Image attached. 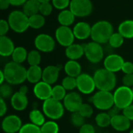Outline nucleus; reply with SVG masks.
<instances>
[{"label":"nucleus","instance_id":"56","mask_svg":"<svg viewBox=\"0 0 133 133\" xmlns=\"http://www.w3.org/2000/svg\"><path fill=\"white\" fill-rule=\"evenodd\" d=\"M132 95H133V88H132Z\"/></svg>","mask_w":133,"mask_h":133},{"label":"nucleus","instance_id":"4","mask_svg":"<svg viewBox=\"0 0 133 133\" xmlns=\"http://www.w3.org/2000/svg\"><path fill=\"white\" fill-rule=\"evenodd\" d=\"M65 110L63 103L53 98H50L44 101L42 105V111L44 114L52 121L62 118L64 115Z\"/></svg>","mask_w":133,"mask_h":133},{"label":"nucleus","instance_id":"25","mask_svg":"<svg viewBox=\"0 0 133 133\" xmlns=\"http://www.w3.org/2000/svg\"><path fill=\"white\" fill-rule=\"evenodd\" d=\"M41 2L38 0H27L23 5V12L28 16L37 14L40 10Z\"/></svg>","mask_w":133,"mask_h":133},{"label":"nucleus","instance_id":"22","mask_svg":"<svg viewBox=\"0 0 133 133\" xmlns=\"http://www.w3.org/2000/svg\"><path fill=\"white\" fill-rule=\"evenodd\" d=\"M16 47L11 38L5 36H1L0 38V55L3 57H8L12 56Z\"/></svg>","mask_w":133,"mask_h":133},{"label":"nucleus","instance_id":"11","mask_svg":"<svg viewBox=\"0 0 133 133\" xmlns=\"http://www.w3.org/2000/svg\"><path fill=\"white\" fill-rule=\"evenodd\" d=\"M34 46L39 52L51 53L55 48V41L48 34H40L34 39Z\"/></svg>","mask_w":133,"mask_h":133},{"label":"nucleus","instance_id":"49","mask_svg":"<svg viewBox=\"0 0 133 133\" xmlns=\"http://www.w3.org/2000/svg\"><path fill=\"white\" fill-rule=\"evenodd\" d=\"M119 111H120V110H119L117 107L114 106L113 107H111L110 110L108 111V114L110 115L111 118H113V117H115V116L119 114Z\"/></svg>","mask_w":133,"mask_h":133},{"label":"nucleus","instance_id":"19","mask_svg":"<svg viewBox=\"0 0 133 133\" xmlns=\"http://www.w3.org/2000/svg\"><path fill=\"white\" fill-rule=\"evenodd\" d=\"M111 126L118 132H125L130 129L131 121L129 120L123 114H119L111 118Z\"/></svg>","mask_w":133,"mask_h":133},{"label":"nucleus","instance_id":"9","mask_svg":"<svg viewBox=\"0 0 133 133\" xmlns=\"http://www.w3.org/2000/svg\"><path fill=\"white\" fill-rule=\"evenodd\" d=\"M69 9L77 17L89 16L93 10V5L90 0H71Z\"/></svg>","mask_w":133,"mask_h":133},{"label":"nucleus","instance_id":"37","mask_svg":"<svg viewBox=\"0 0 133 133\" xmlns=\"http://www.w3.org/2000/svg\"><path fill=\"white\" fill-rule=\"evenodd\" d=\"M10 85H9L8 83H4V84H2L0 85V96H1V98H2L4 100H6V99L11 98L12 96V95L14 93H13L12 89V87Z\"/></svg>","mask_w":133,"mask_h":133},{"label":"nucleus","instance_id":"50","mask_svg":"<svg viewBox=\"0 0 133 133\" xmlns=\"http://www.w3.org/2000/svg\"><path fill=\"white\" fill-rule=\"evenodd\" d=\"M10 4L12 5H15V6H19V5H23L27 0H9Z\"/></svg>","mask_w":133,"mask_h":133},{"label":"nucleus","instance_id":"29","mask_svg":"<svg viewBox=\"0 0 133 133\" xmlns=\"http://www.w3.org/2000/svg\"><path fill=\"white\" fill-rule=\"evenodd\" d=\"M27 55L28 53L26 49L23 46H18L16 47L13 53L12 54V61L22 64L23 62H25L27 60Z\"/></svg>","mask_w":133,"mask_h":133},{"label":"nucleus","instance_id":"32","mask_svg":"<svg viewBox=\"0 0 133 133\" xmlns=\"http://www.w3.org/2000/svg\"><path fill=\"white\" fill-rule=\"evenodd\" d=\"M27 63L30 66H39L41 62V55L37 49L31 50L27 55Z\"/></svg>","mask_w":133,"mask_h":133},{"label":"nucleus","instance_id":"24","mask_svg":"<svg viewBox=\"0 0 133 133\" xmlns=\"http://www.w3.org/2000/svg\"><path fill=\"white\" fill-rule=\"evenodd\" d=\"M64 71L67 76L76 78L82 74V67L76 60H68L64 65Z\"/></svg>","mask_w":133,"mask_h":133},{"label":"nucleus","instance_id":"5","mask_svg":"<svg viewBox=\"0 0 133 133\" xmlns=\"http://www.w3.org/2000/svg\"><path fill=\"white\" fill-rule=\"evenodd\" d=\"M8 23L10 28L16 33H23L30 27L29 17L19 10H14L9 13Z\"/></svg>","mask_w":133,"mask_h":133},{"label":"nucleus","instance_id":"12","mask_svg":"<svg viewBox=\"0 0 133 133\" xmlns=\"http://www.w3.org/2000/svg\"><path fill=\"white\" fill-rule=\"evenodd\" d=\"M55 38L60 45L67 48L74 43L76 38L71 28L65 26H60L55 31Z\"/></svg>","mask_w":133,"mask_h":133},{"label":"nucleus","instance_id":"15","mask_svg":"<svg viewBox=\"0 0 133 133\" xmlns=\"http://www.w3.org/2000/svg\"><path fill=\"white\" fill-rule=\"evenodd\" d=\"M124 63L125 60L122 56L115 53L110 54L104 60V68L115 74L122 71Z\"/></svg>","mask_w":133,"mask_h":133},{"label":"nucleus","instance_id":"38","mask_svg":"<svg viewBox=\"0 0 133 133\" xmlns=\"http://www.w3.org/2000/svg\"><path fill=\"white\" fill-rule=\"evenodd\" d=\"M70 121L72 125L76 128H81L85 124V118L79 113H72L70 117Z\"/></svg>","mask_w":133,"mask_h":133},{"label":"nucleus","instance_id":"23","mask_svg":"<svg viewBox=\"0 0 133 133\" xmlns=\"http://www.w3.org/2000/svg\"><path fill=\"white\" fill-rule=\"evenodd\" d=\"M43 70L40 66H30L26 70V80L31 83L36 85L42 81Z\"/></svg>","mask_w":133,"mask_h":133},{"label":"nucleus","instance_id":"36","mask_svg":"<svg viewBox=\"0 0 133 133\" xmlns=\"http://www.w3.org/2000/svg\"><path fill=\"white\" fill-rule=\"evenodd\" d=\"M62 85L65 88L66 91L73 92L75 89L77 88L76 78L70 76H65L62 82Z\"/></svg>","mask_w":133,"mask_h":133},{"label":"nucleus","instance_id":"51","mask_svg":"<svg viewBox=\"0 0 133 133\" xmlns=\"http://www.w3.org/2000/svg\"><path fill=\"white\" fill-rule=\"evenodd\" d=\"M10 5L11 4L9 0H0V8L2 10L8 9Z\"/></svg>","mask_w":133,"mask_h":133},{"label":"nucleus","instance_id":"17","mask_svg":"<svg viewBox=\"0 0 133 133\" xmlns=\"http://www.w3.org/2000/svg\"><path fill=\"white\" fill-rule=\"evenodd\" d=\"M60 70H61L60 67L56 65L47 66L43 70L42 81L51 85L55 84L58 79Z\"/></svg>","mask_w":133,"mask_h":133},{"label":"nucleus","instance_id":"47","mask_svg":"<svg viewBox=\"0 0 133 133\" xmlns=\"http://www.w3.org/2000/svg\"><path fill=\"white\" fill-rule=\"evenodd\" d=\"M122 114L131 122H133V104L129 106L122 111Z\"/></svg>","mask_w":133,"mask_h":133},{"label":"nucleus","instance_id":"16","mask_svg":"<svg viewBox=\"0 0 133 133\" xmlns=\"http://www.w3.org/2000/svg\"><path fill=\"white\" fill-rule=\"evenodd\" d=\"M51 92H52V87L51 85L41 81L34 87V94L40 100L45 101L50 98H51Z\"/></svg>","mask_w":133,"mask_h":133},{"label":"nucleus","instance_id":"54","mask_svg":"<svg viewBox=\"0 0 133 133\" xmlns=\"http://www.w3.org/2000/svg\"><path fill=\"white\" fill-rule=\"evenodd\" d=\"M41 3H42V2H50L51 0H38Z\"/></svg>","mask_w":133,"mask_h":133},{"label":"nucleus","instance_id":"27","mask_svg":"<svg viewBox=\"0 0 133 133\" xmlns=\"http://www.w3.org/2000/svg\"><path fill=\"white\" fill-rule=\"evenodd\" d=\"M118 33H120L124 38H133V20H127L122 22L118 26Z\"/></svg>","mask_w":133,"mask_h":133},{"label":"nucleus","instance_id":"40","mask_svg":"<svg viewBox=\"0 0 133 133\" xmlns=\"http://www.w3.org/2000/svg\"><path fill=\"white\" fill-rule=\"evenodd\" d=\"M18 133H41V130L39 126H37L32 123H26L22 126Z\"/></svg>","mask_w":133,"mask_h":133},{"label":"nucleus","instance_id":"52","mask_svg":"<svg viewBox=\"0 0 133 133\" xmlns=\"http://www.w3.org/2000/svg\"><path fill=\"white\" fill-rule=\"evenodd\" d=\"M19 92H20L23 93V94L26 95L27 92H28V88H27V86H26V85H22V86L19 88Z\"/></svg>","mask_w":133,"mask_h":133},{"label":"nucleus","instance_id":"28","mask_svg":"<svg viewBox=\"0 0 133 133\" xmlns=\"http://www.w3.org/2000/svg\"><path fill=\"white\" fill-rule=\"evenodd\" d=\"M29 119L30 123L41 127L45 122V115L43 112L39 111L38 109H33L29 114Z\"/></svg>","mask_w":133,"mask_h":133},{"label":"nucleus","instance_id":"41","mask_svg":"<svg viewBox=\"0 0 133 133\" xmlns=\"http://www.w3.org/2000/svg\"><path fill=\"white\" fill-rule=\"evenodd\" d=\"M51 12H52V5L50 3V2L41 3L40 10H39L40 14H41L44 16H49L51 13Z\"/></svg>","mask_w":133,"mask_h":133},{"label":"nucleus","instance_id":"55","mask_svg":"<svg viewBox=\"0 0 133 133\" xmlns=\"http://www.w3.org/2000/svg\"><path fill=\"white\" fill-rule=\"evenodd\" d=\"M129 133H133V129H132V130H131V131L129 132Z\"/></svg>","mask_w":133,"mask_h":133},{"label":"nucleus","instance_id":"30","mask_svg":"<svg viewBox=\"0 0 133 133\" xmlns=\"http://www.w3.org/2000/svg\"><path fill=\"white\" fill-rule=\"evenodd\" d=\"M111 118L108 112H101L96 115L95 122L100 128H107L111 125Z\"/></svg>","mask_w":133,"mask_h":133},{"label":"nucleus","instance_id":"34","mask_svg":"<svg viewBox=\"0 0 133 133\" xmlns=\"http://www.w3.org/2000/svg\"><path fill=\"white\" fill-rule=\"evenodd\" d=\"M41 133H58L59 126L55 121H48L41 127Z\"/></svg>","mask_w":133,"mask_h":133},{"label":"nucleus","instance_id":"26","mask_svg":"<svg viewBox=\"0 0 133 133\" xmlns=\"http://www.w3.org/2000/svg\"><path fill=\"white\" fill-rule=\"evenodd\" d=\"M75 17V15L71 12L70 9H64L58 15V20L61 26L69 27L74 23Z\"/></svg>","mask_w":133,"mask_h":133},{"label":"nucleus","instance_id":"53","mask_svg":"<svg viewBox=\"0 0 133 133\" xmlns=\"http://www.w3.org/2000/svg\"><path fill=\"white\" fill-rule=\"evenodd\" d=\"M0 78H1V79H0V85L4 84L5 82V75H4V73H3L2 70L0 71Z\"/></svg>","mask_w":133,"mask_h":133},{"label":"nucleus","instance_id":"35","mask_svg":"<svg viewBox=\"0 0 133 133\" xmlns=\"http://www.w3.org/2000/svg\"><path fill=\"white\" fill-rule=\"evenodd\" d=\"M124 40H125L124 37L120 33L115 32V33H113V34L111 36L108 41V43L111 48L118 49V48H120L123 45Z\"/></svg>","mask_w":133,"mask_h":133},{"label":"nucleus","instance_id":"20","mask_svg":"<svg viewBox=\"0 0 133 133\" xmlns=\"http://www.w3.org/2000/svg\"><path fill=\"white\" fill-rule=\"evenodd\" d=\"M91 28L92 27H90L89 24L82 21V22L77 23L74 26L72 31H73V34L76 38L79 40H85L88 38L89 37H90Z\"/></svg>","mask_w":133,"mask_h":133},{"label":"nucleus","instance_id":"6","mask_svg":"<svg viewBox=\"0 0 133 133\" xmlns=\"http://www.w3.org/2000/svg\"><path fill=\"white\" fill-rule=\"evenodd\" d=\"M113 94L115 106L117 107L120 111H123L132 104L133 95L131 88L124 85L119 86L115 89Z\"/></svg>","mask_w":133,"mask_h":133},{"label":"nucleus","instance_id":"43","mask_svg":"<svg viewBox=\"0 0 133 133\" xmlns=\"http://www.w3.org/2000/svg\"><path fill=\"white\" fill-rule=\"evenodd\" d=\"M122 84L124 86L129 87V88H133V74H125L122 77Z\"/></svg>","mask_w":133,"mask_h":133},{"label":"nucleus","instance_id":"45","mask_svg":"<svg viewBox=\"0 0 133 133\" xmlns=\"http://www.w3.org/2000/svg\"><path fill=\"white\" fill-rule=\"evenodd\" d=\"M122 71L125 74H133V63L131 61H125L122 68Z\"/></svg>","mask_w":133,"mask_h":133},{"label":"nucleus","instance_id":"14","mask_svg":"<svg viewBox=\"0 0 133 133\" xmlns=\"http://www.w3.org/2000/svg\"><path fill=\"white\" fill-rule=\"evenodd\" d=\"M62 103L65 109L72 114L78 112L80 107L83 103L82 96L76 92H70L67 93Z\"/></svg>","mask_w":133,"mask_h":133},{"label":"nucleus","instance_id":"13","mask_svg":"<svg viewBox=\"0 0 133 133\" xmlns=\"http://www.w3.org/2000/svg\"><path fill=\"white\" fill-rule=\"evenodd\" d=\"M23 125L20 118L16 114L7 115L2 122V129L5 133L19 132Z\"/></svg>","mask_w":133,"mask_h":133},{"label":"nucleus","instance_id":"31","mask_svg":"<svg viewBox=\"0 0 133 133\" xmlns=\"http://www.w3.org/2000/svg\"><path fill=\"white\" fill-rule=\"evenodd\" d=\"M45 24L44 16L40 13L35 14L29 17V25L30 27L33 29H40Z\"/></svg>","mask_w":133,"mask_h":133},{"label":"nucleus","instance_id":"21","mask_svg":"<svg viewBox=\"0 0 133 133\" xmlns=\"http://www.w3.org/2000/svg\"><path fill=\"white\" fill-rule=\"evenodd\" d=\"M65 54L69 60H76L84 56V45L73 43L65 48Z\"/></svg>","mask_w":133,"mask_h":133},{"label":"nucleus","instance_id":"7","mask_svg":"<svg viewBox=\"0 0 133 133\" xmlns=\"http://www.w3.org/2000/svg\"><path fill=\"white\" fill-rule=\"evenodd\" d=\"M94 107L100 111H108L115 106L114 94L111 92L98 91L91 98Z\"/></svg>","mask_w":133,"mask_h":133},{"label":"nucleus","instance_id":"10","mask_svg":"<svg viewBox=\"0 0 133 133\" xmlns=\"http://www.w3.org/2000/svg\"><path fill=\"white\" fill-rule=\"evenodd\" d=\"M77 89L79 92L84 95H90L94 92L97 89L96 84L94 79V76L89 74L82 73L79 76L76 78Z\"/></svg>","mask_w":133,"mask_h":133},{"label":"nucleus","instance_id":"42","mask_svg":"<svg viewBox=\"0 0 133 133\" xmlns=\"http://www.w3.org/2000/svg\"><path fill=\"white\" fill-rule=\"evenodd\" d=\"M52 1V5L60 10L66 9L68 6L70 5V0H51Z\"/></svg>","mask_w":133,"mask_h":133},{"label":"nucleus","instance_id":"39","mask_svg":"<svg viewBox=\"0 0 133 133\" xmlns=\"http://www.w3.org/2000/svg\"><path fill=\"white\" fill-rule=\"evenodd\" d=\"M84 118H90L94 114V109L91 105L89 103H83L82 106L80 107L79 111H78Z\"/></svg>","mask_w":133,"mask_h":133},{"label":"nucleus","instance_id":"3","mask_svg":"<svg viewBox=\"0 0 133 133\" xmlns=\"http://www.w3.org/2000/svg\"><path fill=\"white\" fill-rule=\"evenodd\" d=\"M113 33V26L110 22L107 20H100L92 26L90 38L93 42L101 45L105 44L108 42Z\"/></svg>","mask_w":133,"mask_h":133},{"label":"nucleus","instance_id":"44","mask_svg":"<svg viewBox=\"0 0 133 133\" xmlns=\"http://www.w3.org/2000/svg\"><path fill=\"white\" fill-rule=\"evenodd\" d=\"M10 27L8 23V21L5 20H0V35L1 36H5V34L8 33Z\"/></svg>","mask_w":133,"mask_h":133},{"label":"nucleus","instance_id":"33","mask_svg":"<svg viewBox=\"0 0 133 133\" xmlns=\"http://www.w3.org/2000/svg\"><path fill=\"white\" fill-rule=\"evenodd\" d=\"M67 91L65 89V88L62 85H57L54 87H52V92H51V98L58 100V101H63L65 97L67 95Z\"/></svg>","mask_w":133,"mask_h":133},{"label":"nucleus","instance_id":"8","mask_svg":"<svg viewBox=\"0 0 133 133\" xmlns=\"http://www.w3.org/2000/svg\"><path fill=\"white\" fill-rule=\"evenodd\" d=\"M84 56L89 62L98 63L104 59V49L101 44L95 42H90L84 45Z\"/></svg>","mask_w":133,"mask_h":133},{"label":"nucleus","instance_id":"46","mask_svg":"<svg viewBox=\"0 0 133 133\" xmlns=\"http://www.w3.org/2000/svg\"><path fill=\"white\" fill-rule=\"evenodd\" d=\"M79 133H95V129L91 124L85 123L81 128H79Z\"/></svg>","mask_w":133,"mask_h":133},{"label":"nucleus","instance_id":"48","mask_svg":"<svg viewBox=\"0 0 133 133\" xmlns=\"http://www.w3.org/2000/svg\"><path fill=\"white\" fill-rule=\"evenodd\" d=\"M7 112V105L4 99L0 98V116L3 117Z\"/></svg>","mask_w":133,"mask_h":133},{"label":"nucleus","instance_id":"1","mask_svg":"<svg viewBox=\"0 0 133 133\" xmlns=\"http://www.w3.org/2000/svg\"><path fill=\"white\" fill-rule=\"evenodd\" d=\"M26 70L22 64L13 61L7 63L2 69L6 83L11 85L23 84L26 80Z\"/></svg>","mask_w":133,"mask_h":133},{"label":"nucleus","instance_id":"18","mask_svg":"<svg viewBox=\"0 0 133 133\" xmlns=\"http://www.w3.org/2000/svg\"><path fill=\"white\" fill-rule=\"evenodd\" d=\"M10 103L12 107L16 111H23L26 109L29 100L27 96L21 93L20 92H16L10 98Z\"/></svg>","mask_w":133,"mask_h":133},{"label":"nucleus","instance_id":"2","mask_svg":"<svg viewBox=\"0 0 133 133\" xmlns=\"http://www.w3.org/2000/svg\"><path fill=\"white\" fill-rule=\"evenodd\" d=\"M94 79L96 87L99 91L111 92L117 85V78L115 73L111 72L105 68L97 70L94 74Z\"/></svg>","mask_w":133,"mask_h":133}]
</instances>
